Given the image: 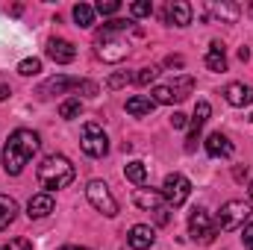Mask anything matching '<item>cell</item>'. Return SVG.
<instances>
[{"label":"cell","mask_w":253,"mask_h":250,"mask_svg":"<svg viewBox=\"0 0 253 250\" xmlns=\"http://www.w3.org/2000/svg\"><path fill=\"white\" fill-rule=\"evenodd\" d=\"M39 147H42L39 132H33V129H15L9 135L6 147H3V168H6V174L18 177L27 168V162L33 159V153H39Z\"/></svg>","instance_id":"obj_1"},{"label":"cell","mask_w":253,"mask_h":250,"mask_svg":"<svg viewBox=\"0 0 253 250\" xmlns=\"http://www.w3.org/2000/svg\"><path fill=\"white\" fill-rule=\"evenodd\" d=\"M36 177H39V186L50 194V191H59V188L71 186V183H74V177H77V171H74V165H71L65 156L53 153V156H47V159L39 165Z\"/></svg>","instance_id":"obj_2"},{"label":"cell","mask_w":253,"mask_h":250,"mask_svg":"<svg viewBox=\"0 0 253 250\" xmlns=\"http://www.w3.org/2000/svg\"><path fill=\"white\" fill-rule=\"evenodd\" d=\"M248 221H251V203H245V200H227L221 206L215 224H218V230L233 233V230H242Z\"/></svg>","instance_id":"obj_3"},{"label":"cell","mask_w":253,"mask_h":250,"mask_svg":"<svg viewBox=\"0 0 253 250\" xmlns=\"http://www.w3.org/2000/svg\"><path fill=\"white\" fill-rule=\"evenodd\" d=\"M80 147H83V153H85V156H91V159H103V156L109 153V138H106L103 126L94 124V121L83 124V138H80Z\"/></svg>","instance_id":"obj_4"},{"label":"cell","mask_w":253,"mask_h":250,"mask_svg":"<svg viewBox=\"0 0 253 250\" xmlns=\"http://www.w3.org/2000/svg\"><path fill=\"white\" fill-rule=\"evenodd\" d=\"M85 197H88V203H91L97 212H103L106 218H115V215H118V200L112 197V191H109V186H106L103 180H91V183L85 186Z\"/></svg>","instance_id":"obj_5"},{"label":"cell","mask_w":253,"mask_h":250,"mask_svg":"<svg viewBox=\"0 0 253 250\" xmlns=\"http://www.w3.org/2000/svg\"><path fill=\"white\" fill-rule=\"evenodd\" d=\"M189 236H191V242H197V245H212V242H215V236H218V224L209 218L206 209H194V212H191Z\"/></svg>","instance_id":"obj_6"},{"label":"cell","mask_w":253,"mask_h":250,"mask_svg":"<svg viewBox=\"0 0 253 250\" xmlns=\"http://www.w3.org/2000/svg\"><path fill=\"white\" fill-rule=\"evenodd\" d=\"M126 53H129V44L115 39V33H106V30L97 33V56L103 62H121L126 59Z\"/></svg>","instance_id":"obj_7"},{"label":"cell","mask_w":253,"mask_h":250,"mask_svg":"<svg viewBox=\"0 0 253 250\" xmlns=\"http://www.w3.org/2000/svg\"><path fill=\"white\" fill-rule=\"evenodd\" d=\"M162 194H165V203L168 206H183L186 200H189V194H191V183L183 177V174H168L165 177V183H162Z\"/></svg>","instance_id":"obj_8"},{"label":"cell","mask_w":253,"mask_h":250,"mask_svg":"<svg viewBox=\"0 0 253 250\" xmlns=\"http://www.w3.org/2000/svg\"><path fill=\"white\" fill-rule=\"evenodd\" d=\"M209 115H212V106H209V100H197V106H194V115H191L189 138H186V150H194V144H197V138H200V129H203V124L209 121Z\"/></svg>","instance_id":"obj_9"},{"label":"cell","mask_w":253,"mask_h":250,"mask_svg":"<svg viewBox=\"0 0 253 250\" xmlns=\"http://www.w3.org/2000/svg\"><path fill=\"white\" fill-rule=\"evenodd\" d=\"M44 53H47V59H53L56 65H68V62H74L77 47H74L71 42H65V39H50Z\"/></svg>","instance_id":"obj_10"},{"label":"cell","mask_w":253,"mask_h":250,"mask_svg":"<svg viewBox=\"0 0 253 250\" xmlns=\"http://www.w3.org/2000/svg\"><path fill=\"white\" fill-rule=\"evenodd\" d=\"M224 97H227L230 106L245 109V106H251L253 103V88L251 85H245V83H230V85L224 88Z\"/></svg>","instance_id":"obj_11"},{"label":"cell","mask_w":253,"mask_h":250,"mask_svg":"<svg viewBox=\"0 0 253 250\" xmlns=\"http://www.w3.org/2000/svg\"><path fill=\"white\" fill-rule=\"evenodd\" d=\"M132 200H135V206L144 209V212H156V209L165 206V194H162V191H153V188H135V191H132Z\"/></svg>","instance_id":"obj_12"},{"label":"cell","mask_w":253,"mask_h":250,"mask_svg":"<svg viewBox=\"0 0 253 250\" xmlns=\"http://www.w3.org/2000/svg\"><path fill=\"white\" fill-rule=\"evenodd\" d=\"M203 147H206V153H209L212 159H230V156H233V144H230V138H227L224 132H212V135L203 141Z\"/></svg>","instance_id":"obj_13"},{"label":"cell","mask_w":253,"mask_h":250,"mask_svg":"<svg viewBox=\"0 0 253 250\" xmlns=\"http://www.w3.org/2000/svg\"><path fill=\"white\" fill-rule=\"evenodd\" d=\"M126 242H129L132 250H150L153 242H156V233H153V227H147V224H135V227L129 230Z\"/></svg>","instance_id":"obj_14"},{"label":"cell","mask_w":253,"mask_h":250,"mask_svg":"<svg viewBox=\"0 0 253 250\" xmlns=\"http://www.w3.org/2000/svg\"><path fill=\"white\" fill-rule=\"evenodd\" d=\"M80 85V77H53V80H47L36 94L39 97H53V94H62V91H68V88H77Z\"/></svg>","instance_id":"obj_15"},{"label":"cell","mask_w":253,"mask_h":250,"mask_svg":"<svg viewBox=\"0 0 253 250\" xmlns=\"http://www.w3.org/2000/svg\"><path fill=\"white\" fill-rule=\"evenodd\" d=\"M165 18H168V24H174V27H189L191 24V6L186 0H171L168 9H165Z\"/></svg>","instance_id":"obj_16"},{"label":"cell","mask_w":253,"mask_h":250,"mask_svg":"<svg viewBox=\"0 0 253 250\" xmlns=\"http://www.w3.org/2000/svg\"><path fill=\"white\" fill-rule=\"evenodd\" d=\"M50 212H53V194L42 191V194H33L30 197V203H27V215L30 218H44Z\"/></svg>","instance_id":"obj_17"},{"label":"cell","mask_w":253,"mask_h":250,"mask_svg":"<svg viewBox=\"0 0 253 250\" xmlns=\"http://www.w3.org/2000/svg\"><path fill=\"white\" fill-rule=\"evenodd\" d=\"M206 12H209L215 21H224V24H236L242 9H239L236 3H209V6H206Z\"/></svg>","instance_id":"obj_18"},{"label":"cell","mask_w":253,"mask_h":250,"mask_svg":"<svg viewBox=\"0 0 253 250\" xmlns=\"http://www.w3.org/2000/svg\"><path fill=\"white\" fill-rule=\"evenodd\" d=\"M206 68L209 71H215V74H224L227 71V56H224V44L221 42H212V47H209V53H206Z\"/></svg>","instance_id":"obj_19"},{"label":"cell","mask_w":253,"mask_h":250,"mask_svg":"<svg viewBox=\"0 0 253 250\" xmlns=\"http://www.w3.org/2000/svg\"><path fill=\"white\" fill-rule=\"evenodd\" d=\"M153 106H156V103H153L150 97H144V94H135V97L126 100V112H129L132 118H144V115H150Z\"/></svg>","instance_id":"obj_20"},{"label":"cell","mask_w":253,"mask_h":250,"mask_svg":"<svg viewBox=\"0 0 253 250\" xmlns=\"http://www.w3.org/2000/svg\"><path fill=\"white\" fill-rule=\"evenodd\" d=\"M18 215V203L9 197V194H0V230H6Z\"/></svg>","instance_id":"obj_21"},{"label":"cell","mask_w":253,"mask_h":250,"mask_svg":"<svg viewBox=\"0 0 253 250\" xmlns=\"http://www.w3.org/2000/svg\"><path fill=\"white\" fill-rule=\"evenodd\" d=\"M124 177L132 183V186H144V183H147V165H144V162H138V159H135V162H129V165L124 168Z\"/></svg>","instance_id":"obj_22"},{"label":"cell","mask_w":253,"mask_h":250,"mask_svg":"<svg viewBox=\"0 0 253 250\" xmlns=\"http://www.w3.org/2000/svg\"><path fill=\"white\" fill-rule=\"evenodd\" d=\"M168 88L174 91V100H186V97H189V91L194 88V80L183 74V77H177V80H174V83H171Z\"/></svg>","instance_id":"obj_23"},{"label":"cell","mask_w":253,"mask_h":250,"mask_svg":"<svg viewBox=\"0 0 253 250\" xmlns=\"http://www.w3.org/2000/svg\"><path fill=\"white\" fill-rule=\"evenodd\" d=\"M74 21H77L80 27H91V24H94V6L77 3V6H74Z\"/></svg>","instance_id":"obj_24"},{"label":"cell","mask_w":253,"mask_h":250,"mask_svg":"<svg viewBox=\"0 0 253 250\" xmlns=\"http://www.w3.org/2000/svg\"><path fill=\"white\" fill-rule=\"evenodd\" d=\"M80 112H83V103H80V97H71V100H65L62 106H59V118H65V121H74V118H80Z\"/></svg>","instance_id":"obj_25"},{"label":"cell","mask_w":253,"mask_h":250,"mask_svg":"<svg viewBox=\"0 0 253 250\" xmlns=\"http://www.w3.org/2000/svg\"><path fill=\"white\" fill-rule=\"evenodd\" d=\"M18 74L21 77H36V74H42V59H24V62L18 65Z\"/></svg>","instance_id":"obj_26"},{"label":"cell","mask_w":253,"mask_h":250,"mask_svg":"<svg viewBox=\"0 0 253 250\" xmlns=\"http://www.w3.org/2000/svg\"><path fill=\"white\" fill-rule=\"evenodd\" d=\"M150 100H153V103H174V91H171L168 85H156V88L150 91Z\"/></svg>","instance_id":"obj_27"},{"label":"cell","mask_w":253,"mask_h":250,"mask_svg":"<svg viewBox=\"0 0 253 250\" xmlns=\"http://www.w3.org/2000/svg\"><path fill=\"white\" fill-rule=\"evenodd\" d=\"M153 12V3L150 0H135V3H129V15L132 18H144V15H150Z\"/></svg>","instance_id":"obj_28"},{"label":"cell","mask_w":253,"mask_h":250,"mask_svg":"<svg viewBox=\"0 0 253 250\" xmlns=\"http://www.w3.org/2000/svg\"><path fill=\"white\" fill-rule=\"evenodd\" d=\"M156 77H159V68H153V65H150V68H141V71L135 74V83H138V85H150Z\"/></svg>","instance_id":"obj_29"},{"label":"cell","mask_w":253,"mask_h":250,"mask_svg":"<svg viewBox=\"0 0 253 250\" xmlns=\"http://www.w3.org/2000/svg\"><path fill=\"white\" fill-rule=\"evenodd\" d=\"M121 9V3L118 0H100L97 6H94V12H100V15H115Z\"/></svg>","instance_id":"obj_30"},{"label":"cell","mask_w":253,"mask_h":250,"mask_svg":"<svg viewBox=\"0 0 253 250\" xmlns=\"http://www.w3.org/2000/svg\"><path fill=\"white\" fill-rule=\"evenodd\" d=\"M126 83H129V74H126V71H121V74H112V77H109L106 88H112V91H115V88H121V85H126Z\"/></svg>","instance_id":"obj_31"},{"label":"cell","mask_w":253,"mask_h":250,"mask_svg":"<svg viewBox=\"0 0 253 250\" xmlns=\"http://www.w3.org/2000/svg\"><path fill=\"white\" fill-rule=\"evenodd\" d=\"M77 91H83L85 97H97V83H91V80H80Z\"/></svg>","instance_id":"obj_32"},{"label":"cell","mask_w":253,"mask_h":250,"mask_svg":"<svg viewBox=\"0 0 253 250\" xmlns=\"http://www.w3.org/2000/svg\"><path fill=\"white\" fill-rule=\"evenodd\" d=\"M0 250H33V245H30L27 239H12L9 245H3Z\"/></svg>","instance_id":"obj_33"},{"label":"cell","mask_w":253,"mask_h":250,"mask_svg":"<svg viewBox=\"0 0 253 250\" xmlns=\"http://www.w3.org/2000/svg\"><path fill=\"white\" fill-rule=\"evenodd\" d=\"M242 242H245L248 250H253V221H248V224L242 227Z\"/></svg>","instance_id":"obj_34"},{"label":"cell","mask_w":253,"mask_h":250,"mask_svg":"<svg viewBox=\"0 0 253 250\" xmlns=\"http://www.w3.org/2000/svg\"><path fill=\"white\" fill-rule=\"evenodd\" d=\"M186 124H189V118H186L183 112H174V115H171V126H174V129H183Z\"/></svg>","instance_id":"obj_35"},{"label":"cell","mask_w":253,"mask_h":250,"mask_svg":"<svg viewBox=\"0 0 253 250\" xmlns=\"http://www.w3.org/2000/svg\"><path fill=\"white\" fill-rule=\"evenodd\" d=\"M168 221H171V212H168L165 206H162V209H156V224H159V227H165Z\"/></svg>","instance_id":"obj_36"},{"label":"cell","mask_w":253,"mask_h":250,"mask_svg":"<svg viewBox=\"0 0 253 250\" xmlns=\"http://www.w3.org/2000/svg\"><path fill=\"white\" fill-rule=\"evenodd\" d=\"M233 177H236V183H245V180H248V165H245V168L236 165V168H233Z\"/></svg>","instance_id":"obj_37"},{"label":"cell","mask_w":253,"mask_h":250,"mask_svg":"<svg viewBox=\"0 0 253 250\" xmlns=\"http://www.w3.org/2000/svg\"><path fill=\"white\" fill-rule=\"evenodd\" d=\"M165 68H183V56H168L165 59Z\"/></svg>","instance_id":"obj_38"},{"label":"cell","mask_w":253,"mask_h":250,"mask_svg":"<svg viewBox=\"0 0 253 250\" xmlns=\"http://www.w3.org/2000/svg\"><path fill=\"white\" fill-rule=\"evenodd\" d=\"M9 94H12V91H9V85H3V83H0V103H3Z\"/></svg>","instance_id":"obj_39"},{"label":"cell","mask_w":253,"mask_h":250,"mask_svg":"<svg viewBox=\"0 0 253 250\" xmlns=\"http://www.w3.org/2000/svg\"><path fill=\"white\" fill-rule=\"evenodd\" d=\"M239 59H242V62H248V59H251V50H248V47H242V50H239Z\"/></svg>","instance_id":"obj_40"},{"label":"cell","mask_w":253,"mask_h":250,"mask_svg":"<svg viewBox=\"0 0 253 250\" xmlns=\"http://www.w3.org/2000/svg\"><path fill=\"white\" fill-rule=\"evenodd\" d=\"M248 194H251V200H253V183H251V188H248Z\"/></svg>","instance_id":"obj_41"},{"label":"cell","mask_w":253,"mask_h":250,"mask_svg":"<svg viewBox=\"0 0 253 250\" xmlns=\"http://www.w3.org/2000/svg\"><path fill=\"white\" fill-rule=\"evenodd\" d=\"M56 250H77V248H68V245H65V248H56Z\"/></svg>","instance_id":"obj_42"},{"label":"cell","mask_w":253,"mask_h":250,"mask_svg":"<svg viewBox=\"0 0 253 250\" xmlns=\"http://www.w3.org/2000/svg\"><path fill=\"white\" fill-rule=\"evenodd\" d=\"M77 250H88V248H77Z\"/></svg>","instance_id":"obj_43"}]
</instances>
